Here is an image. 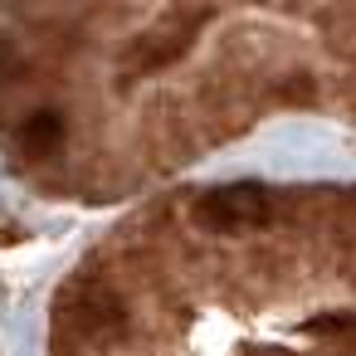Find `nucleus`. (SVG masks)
<instances>
[{
  "instance_id": "nucleus-3",
  "label": "nucleus",
  "mask_w": 356,
  "mask_h": 356,
  "mask_svg": "<svg viewBox=\"0 0 356 356\" xmlns=\"http://www.w3.org/2000/svg\"><path fill=\"white\" fill-rule=\"evenodd\" d=\"M200 20H205V10H181L171 30L142 35V44L127 54V69H132V74H161L166 64H176V59L191 49V40H195V25H200Z\"/></svg>"
},
{
  "instance_id": "nucleus-4",
  "label": "nucleus",
  "mask_w": 356,
  "mask_h": 356,
  "mask_svg": "<svg viewBox=\"0 0 356 356\" xmlns=\"http://www.w3.org/2000/svg\"><path fill=\"white\" fill-rule=\"evenodd\" d=\"M20 142H25V152H59V142H64V118L49 113V108L30 113L25 127H20Z\"/></svg>"
},
{
  "instance_id": "nucleus-6",
  "label": "nucleus",
  "mask_w": 356,
  "mask_h": 356,
  "mask_svg": "<svg viewBox=\"0 0 356 356\" xmlns=\"http://www.w3.org/2000/svg\"><path fill=\"white\" fill-rule=\"evenodd\" d=\"M278 98H288V103H312V83H307V79H293V83L278 88Z\"/></svg>"
},
{
  "instance_id": "nucleus-5",
  "label": "nucleus",
  "mask_w": 356,
  "mask_h": 356,
  "mask_svg": "<svg viewBox=\"0 0 356 356\" xmlns=\"http://www.w3.org/2000/svg\"><path fill=\"white\" fill-rule=\"evenodd\" d=\"M312 327H317V337H341V332H356V317H351V312H327V317H317Z\"/></svg>"
},
{
  "instance_id": "nucleus-2",
  "label": "nucleus",
  "mask_w": 356,
  "mask_h": 356,
  "mask_svg": "<svg viewBox=\"0 0 356 356\" xmlns=\"http://www.w3.org/2000/svg\"><path fill=\"white\" fill-rule=\"evenodd\" d=\"M195 220L210 229H259L268 220V195L259 186H215L200 195Z\"/></svg>"
},
{
  "instance_id": "nucleus-1",
  "label": "nucleus",
  "mask_w": 356,
  "mask_h": 356,
  "mask_svg": "<svg viewBox=\"0 0 356 356\" xmlns=\"http://www.w3.org/2000/svg\"><path fill=\"white\" fill-rule=\"evenodd\" d=\"M122 327H127L122 298L103 283H74L59 302V337L98 341V337H118Z\"/></svg>"
},
{
  "instance_id": "nucleus-7",
  "label": "nucleus",
  "mask_w": 356,
  "mask_h": 356,
  "mask_svg": "<svg viewBox=\"0 0 356 356\" xmlns=\"http://www.w3.org/2000/svg\"><path fill=\"white\" fill-rule=\"evenodd\" d=\"M244 356H288V351H278V346H244Z\"/></svg>"
}]
</instances>
